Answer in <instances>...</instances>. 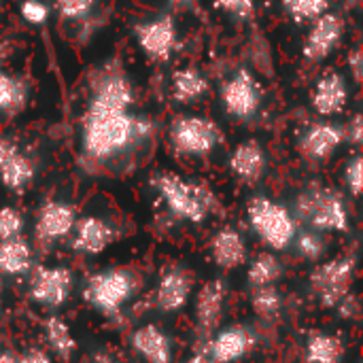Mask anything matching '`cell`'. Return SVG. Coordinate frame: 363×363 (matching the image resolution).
I'll return each mask as SVG.
<instances>
[{"instance_id":"obj_1","label":"cell","mask_w":363,"mask_h":363,"mask_svg":"<svg viewBox=\"0 0 363 363\" xmlns=\"http://www.w3.org/2000/svg\"><path fill=\"white\" fill-rule=\"evenodd\" d=\"M153 132L149 119L130 115L128 111H94L83 117V151L94 160L113 157Z\"/></svg>"},{"instance_id":"obj_2","label":"cell","mask_w":363,"mask_h":363,"mask_svg":"<svg viewBox=\"0 0 363 363\" xmlns=\"http://www.w3.org/2000/svg\"><path fill=\"white\" fill-rule=\"evenodd\" d=\"M153 187L164 198L170 213L179 219L202 223L206 215L213 208V194L198 183H189L179 174L172 172H160L153 177Z\"/></svg>"},{"instance_id":"obj_3","label":"cell","mask_w":363,"mask_h":363,"mask_svg":"<svg viewBox=\"0 0 363 363\" xmlns=\"http://www.w3.org/2000/svg\"><path fill=\"white\" fill-rule=\"evenodd\" d=\"M298 217L319 232H347L349 213L338 191L328 187H308L298 196Z\"/></svg>"},{"instance_id":"obj_4","label":"cell","mask_w":363,"mask_h":363,"mask_svg":"<svg viewBox=\"0 0 363 363\" xmlns=\"http://www.w3.org/2000/svg\"><path fill=\"white\" fill-rule=\"evenodd\" d=\"M247 213H249L251 228L270 249L283 251L294 242L298 234L296 221H294V215L283 204H277L259 196L249 202Z\"/></svg>"},{"instance_id":"obj_5","label":"cell","mask_w":363,"mask_h":363,"mask_svg":"<svg viewBox=\"0 0 363 363\" xmlns=\"http://www.w3.org/2000/svg\"><path fill=\"white\" fill-rule=\"evenodd\" d=\"M355 279V259L353 257H336L325 264H319L311 272V289L317 294L321 306L336 308L353 287Z\"/></svg>"},{"instance_id":"obj_6","label":"cell","mask_w":363,"mask_h":363,"mask_svg":"<svg viewBox=\"0 0 363 363\" xmlns=\"http://www.w3.org/2000/svg\"><path fill=\"white\" fill-rule=\"evenodd\" d=\"M134 294V277L128 270H104L94 274L85 287V300L104 315H115Z\"/></svg>"},{"instance_id":"obj_7","label":"cell","mask_w":363,"mask_h":363,"mask_svg":"<svg viewBox=\"0 0 363 363\" xmlns=\"http://www.w3.org/2000/svg\"><path fill=\"white\" fill-rule=\"evenodd\" d=\"M168 136H170V145L174 147V151L183 155H206L221 140L219 128L213 121L198 117V115L177 117L170 125Z\"/></svg>"},{"instance_id":"obj_8","label":"cell","mask_w":363,"mask_h":363,"mask_svg":"<svg viewBox=\"0 0 363 363\" xmlns=\"http://www.w3.org/2000/svg\"><path fill=\"white\" fill-rule=\"evenodd\" d=\"M72 272L62 266H38L30 279V298L47 308H60L70 298Z\"/></svg>"},{"instance_id":"obj_9","label":"cell","mask_w":363,"mask_h":363,"mask_svg":"<svg viewBox=\"0 0 363 363\" xmlns=\"http://www.w3.org/2000/svg\"><path fill=\"white\" fill-rule=\"evenodd\" d=\"M221 102L225 111L238 119H247L257 113L262 96H259V85L255 77L247 70L240 68L230 81L223 83L221 87Z\"/></svg>"},{"instance_id":"obj_10","label":"cell","mask_w":363,"mask_h":363,"mask_svg":"<svg viewBox=\"0 0 363 363\" xmlns=\"http://www.w3.org/2000/svg\"><path fill=\"white\" fill-rule=\"evenodd\" d=\"M134 36L140 49L155 62H166L177 47V28L172 17H160L153 21L138 23L134 28Z\"/></svg>"},{"instance_id":"obj_11","label":"cell","mask_w":363,"mask_h":363,"mask_svg":"<svg viewBox=\"0 0 363 363\" xmlns=\"http://www.w3.org/2000/svg\"><path fill=\"white\" fill-rule=\"evenodd\" d=\"M223 304H225L223 281L215 279L200 287V291L196 296V325H198V334L202 340L208 342L211 336L217 332L221 313H223Z\"/></svg>"},{"instance_id":"obj_12","label":"cell","mask_w":363,"mask_h":363,"mask_svg":"<svg viewBox=\"0 0 363 363\" xmlns=\"http://www.w3.org/2000/svg\"><path fill=\"white\" fill-rule=\"evenodd\" d=\"M342 30H345V23H342V19L336 13H323V15H319L315 19V23H313L308 36H306L304 57L308 62H321V60H325L336 49V45L340 43Z\"/></svg>"},{"instance_id":"obj_13","label":"cell","mask_w":363,"mask_h":363,"mask_svg":"<svg viewBox=\"0 0 363 363\" xmlns=\"http://www.w3.org/2000/svg\"><path fill=\"white\" fill-rule=\"evenodd\" d=\"M255 347V336L247 328H228L213 334L206 342V353L215 363H234L251 353Z\"/></svg>"},{"instance_id":"obj_14","label":"cell","mask_w":363,"mask_h":363,"mask_svg":"<svg viewBox=\"0 0 363 363\" xmlns=\"http://www.w3.org/2000/svg\"><path fill=\"white\" fill-rule=\"evenodd\" d=\"M345 140V132L342 128L321 121L311 125L302 138H300V151L304 157L313 160V162H323L328 157H332L336 153V149L342 145Z\"/></svg>"},{"instance_id":"obj_15","label":"cell","mask_w":363,"mask_h":363,"mask_svg":"<svg viewBox=\"0 0 363 363\" xmlns=\"http://www.w3.org/2000/svg\"><path fill=\"white\" fill-rule=\"evenodd\" d=\"M77 223L74 208L64 202H47L36 217V238L51 242L72 232Z\"/></svg>"},{"instance_id":"obj_16","label":"cell","mask_w":363,"mask_h":363,"mask_svg":"<svg viewBox=\"0 0 363 363\" xmlns=\"http://www.w3.org/2000/svg\"><path fill=\"white\" fill-rule=\"evenodd\" d=\"M74 240L72 249L87 253V255H98L111 247L115 240V230L111 223H106L100 217H83L81 221L74 223Z\"/></svg>"},{"instance_id":"obj_17","label":"cell","mask_w":363,"mask_h":363,"mask_svg":"<svg viewBox=\"0 0 363 363\" xmlns=\"http://www.w3.org/2000/svg\"><path fill=\"white\" fill-rule=\"evenodd\" d=\"M191 294V281L185 270L170 268L162 274L157 287H155V306L164 313H177L181 311Z\"/></svg>"},{"instance_id":"obj_18","label":"cell","mask_w":363,"mask_h":363,"mask_svg":"<svg viewBox=\"0 0 363 363\" xmlns=\"http://www.w3.org/2000/svg\"><path fill=\"white\" fill-rule=\"evenodd\" d=\"M347 100H349V89H347L345 77L340 72H336V70L325 72L317 81L315 91H313V106L319 115H323V117L338 115L345 108Z\"/></svg>"},{"instance_id":"obj_19","label":"cell","mask_w":363,"mask_h":363,"mask_svg":"<svg viewBox=\"0 0 363 363\" xmlns=\"http://www.w3.org/2000/svg\"><path fill=\"white\" fill-rule=\"evenodd\" d=\"M134 102V91L128 79L121 74L106 77L94 94L89 108L94 111H128Z\"/></svg>"},{"instance_id":"obj_20","label":"cell","mask_w":363,"mask_h":363,"mask_svg":"<svg viewBox=\"0 0 363 363\" xmlns=\"http://www.w3.org/2000/svg\"><path fill=\"white\" fill-rule=\"evenodd\" d=\"M213 262L223 270H236L247 262V247L234 228H221L211 240Z\"/></svg>"},{"instance_id":"obj_21","label":"cell","mask_w":363,"mask_h":363,"mask_svg":"<svg viewBox=\"0 0 363 363\" xmlns=\"http://www.w3.org/2000/svg\"><path fill=\"white\" fill-rule=\"evenodd\" d=\"M232 172L245 183H257L266 172V153L257 140L240 143L230 157Z\"/></svg>"},{"instance_id":"obj_22","label":"cell","mask_w":363,"mask_h":363,"mask_svg":"<svg viewBox=\"0 0 363 363\" xmlns=\"http://www.w3.org/2000/svg\"><path fill=\"white\" fill-rule=\"evenodd\" d=\"M132 347L147 363H172V347L168 336L153 323L143 325L132 336Z\"/></svg>"},{"instance_id":"obj_23","label":"cell","mask_w":363,"mask_h":363,"mask_svg":"<svg viewBox=\"0 0 363 363\" xmlns=\"http://www.w3.org/2000/svg\"><path fill=\"white\" fill-rule=\"evenodd\" d=\"M34 179V166L32 162L19 153V149H11L2 160H0V181L6 189L11 191H23L30 181Z\"/></svg>"},{"instance_id":"obj_24","label":"cell","mask_w":363,"mask_h":363,"mask_svg":"<svg viewBox=\"0 0 363 363\" xmlns=\"http://www.w3.org/2000/svg\"><path fill=\"white\" fill-rule=\"evenodd\" d=\"M32 268V249L23 238L0 240V274L19 277Z\"/></svg>"},{"instance_id":"obj_25","label":"cell","mask_w":363,"mask_h":363,"mask_svg":"<svg viewBox=\"0 0 363 363\" xmlns=\"http://www.w3.org/2000/svg\"><path fill=\"white\" fill-rule=\"evenodd\" d=\"M172 98L181 104H189L198 98H202L208 89V81L196 70V68H181L172 72L170 81Z\"/></svg>"},{"instance_id":"obj_26","label":"cell","mask_w":363,"mask_h":363,"mask_svg":"<svg viewBox=\"0 0 363 363\" xmlns=\"http://www.w3.org/2000/svg\"><path fill=\"white\" fill-rule=\"evenodd\" d=\"M345 357V345L334 334H313L306 342L308 363H340Z\"/></svg>"},{"instance_id":"obj_27","label":"cell","mask_w":363,"mask_h":363,"mask_svg":"<svg viewBox=\"0 0 363 363\" xmlns=\"http://www.w3.org/2000/svg\"><path fill=\"white\" fill-rule=\"evenodd\" d=\"M45 336H47V342L51 347V351L60 357V359H70V355L74 353L77 349V340L72 338V332L70 328L60 319V317H49L45 321Z\"/></svg>"},{"instance_id":"obj_28","label":"cell","mask_w":363,"mask_h":363,"mask_svg":"<svg viewBox=\"0 0 363 363\" xmlns=\"http://www.w3.org/2000/svg\"><path fill=\"white\" fill-rule=\"evenodd\" d=\"M283 274L281 262L272 255V253H259L247 272L249 285L251 287H266V285H274Z\"/></svg>"},{"instance_id":"obj_29","label":"cell","mask_w":363,"mask_h":363,"mask_svg":"<svg viewBox=\"0 0 363 363\" xmlns=\"http://www.w3.org/2000/svg\"><path fill=\"white\" fill-rule=\"evenodd\" d=\"M251 308L257 317L272 321L281 315L283 308V296L274 285H266V287H253L251 294Z\"/></svg>"},{"instance_id":"obj_30","label":"cell","mask_w":363,"mask_h":363,"mask_svg":"<svg viewBox=\"0 0 363 363\" xmlns=\"http://www.w3.org/2000/svg\"><path fill=\"white\" fill-rule=\"evenodd\" d=\"M26 89L23 83L11 74L0 72V111H15L23 104Z\"/></svg>"},{"instance_id":"obj_31","label":"cell","mask_w":363,"mask_h":363,"mask_svg":"<svg viewBox=\"0 0 363 363\" xmlns=\"http://www.w3.org/2000/svg\"><path fill=\"white\" fill-rule=\"evenodd\" d=\"M283 6L296 21H313L328 13L330 0H283Z\"/></svg>"},{"instance_id":"obj_32","label":"cell","mask_w":363,"mask_h":363,"mask_svg":"<svg viewBox=\"0 0 363 363\" xmlns=\"http://www.w3.org/2000/svg\"><path fill=\"white\" fill-rule=\"evenodd\" d=\"M294 240H296V247H298L300 255L311 259V262H317L325 253V242L317 232H304L300 236L296 234Z\"/></svg>"},{"instance_id":"obj_33","label":"cell","mask_w":363,"mask_h":363,"mask_svg":"<svg viewBox=\"0 0 363 363\" xmlns=\"http://www.w3.org/2000/svg\"><path fill=\"white\" fill-rule=\"evenodd\" d=\"M23 230V219L17 208L2 206L0 208V240L17 238Z\"/></svg>"},{"instance_id":"obj_34","label":"cell","mask_w":363,"mask_h":363,"mask_svg":"<svg viewBox=\"0 0 363 363\" xmlns=\"http://www.w3.org/2000/svg\"><path fill=\"white\" fill-rule=\"evenodd\" d=\"M96 0H55V9L66 19H81L87 17L94 9Z\"/></svg>"},{"instance_id":"obj_35","label":"cell","mask_w":363,"mask_h":363,"mask_svg":"<svg viewBox=\"0 0 363 363\" xmlns=\"http://www.w3.org/2000/svg\"><path fill=\"white\" fill-rule=\"evenodd\" d=\"M19 13L21 17L28 21V23H34V26H40L47 21L49 17V6L45 2H38V0H23L21 6H19Z\"/></svg>"},{"instance_id":"obj_36","label":"cell","mask_w":363,"mask_h":363,"mask_svg":"<svg viewBox=\"0 0 363 363\" xmlns=\"http://www.w3.org/2000/svg\"><path fill=\"white\" fill-rule=\"evenodd\" d=\"M362 168L363 166L359 155H355L347 164V168H345V183H347V187H349V191L353 196H359L362 194Z\"/></svg>"},{"instance_id":"obj_37","label":"cell","mask_w":363,"mask_h":363,"mask_svg":"<svg viewBox=\"0 0 363 363\" xmlns=\"http://www.w3.org/2000/svg\"><path fill=\"white\" fill-rule=\"evenodd\" d=\"M215 4L236 17H249L255 11V0H215Z\"/></svg>"},{"instance_id":"obj_38","label":"cell","mask_w":363,"mask_h":363,"mask_svg":"<svg viewBox=\"0 0 363 363\" xmlns=\"http://www.w3.org/2000/svg\"><path fill=\"white\" fill-rule=\"evenodd\" d=\"M336 308H340V315H342L345 319H351V317L359 315V302H357V298H355L353 294H349Z\"/></svg>"},{"instance_id":"obj_39","label":"cell","mask_w":363,"mask_h":363,"mask_svg":"<svg viewBox=\"0 0 363 363\" xmlns=\"http://www.w3.org/2000/svg\"><path fill=\"white\" fill-rule=\"evenodd\" d=\"M347 136H349V140H351V143H355V145H359V143H362V136H363L362 115H355V117L351 119V125L347 128Z\"/></svg>"},{"instance_id":"obj_40","label":"cell","mask_w":363,"mask_h":363,"mask_svg":"<svg viewBox=\"0 0 363 363\" xmlns=\"http://www.w3.org/2000/svg\"><path fill=\"white\" fill-rule=\"evenodd\" d=\"M349 66H351V72H353L355 81L359 83V81H362V68H363L362 51H359V49H355V51L349 55Z\"/></svg>"},{"instance_id":"obj_41","label":"cell","mask_w":363,"mask_h":363,"mask_svg":"<svg viewBox=\"0 0 363 363\" xmlns=\"http://www.w3.org/2000/svg\"><path fill=\"white\" fill-rule=\"evenodd\" d=\"M17 363H51V359L45 351H30L21 359H17Z\"/></svg>"},{"instance_id":"obj_42","label":"cell","mask_w":363,"mask_h":363,"mask_svg":"<svg viewBox=\"0 0 363 363\" xmlns=\"http://www.w3.org/2000/svg\"><path fill=\"white\" fill-rule=\"evenodd\" d=\"M185 363H215L211 359V355L206 353V351H200V353H196L194 357H189Z\"/></svg>"},{"instance_id":"obj_43","label":"cell","mask_w":363,"mask_h":363,"mask_svg":"<svg viewBox=\"0 0 363 363\" xmlns=\"http://www.w3.org/2000/svg\"><path fill=\"white\" fill-rule=\"evenodd\" d=\"M0 363H17V359L13 355H6V353H0Z\"/></svg>"},{"instance_id":"obj_44","label":"cell","mask_w":363,"mask_h":363,"mask_svg":"<svg viewBox=\"0 0 363 363\" xmlns=\"http://www.w3.org/2000/svg\"><path fill=\"white\" fill-rule=\"evenodd\" d=\"M96 363H117L115 359H111V357H106V355H98L96 357Z\"/></svg>"},{"instance_id":"obj_45","label":"cell","mask_w":363,"mask_h":363,"mask_svg":"<svg viewBox=\"0 0 363 363\" xmlns=\"http://www.w3.org/2000/svg\"><path fill=\"white\" fill-rule=\"evenodd\" d=\"M170 2H174V4H185V2H189V0H170Z\"/></svg>"},{"instance_id":"obj_46","label":"cell","mask_w":363,"mask_h":363,"mask_svg":"<svg viewBox=\"0 0 363 363\" xmlns=\"http://www.w3.org/2000/svg\"><path fill=\"white\" fill-rule=\"evenodd\" d=\"M0 289H2V281H0Z\"/></svg>"}]
</instances>
